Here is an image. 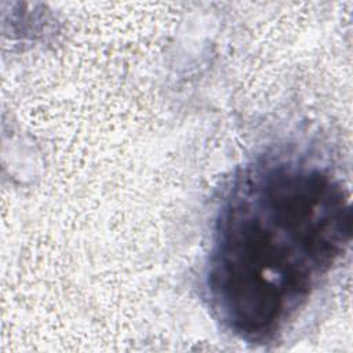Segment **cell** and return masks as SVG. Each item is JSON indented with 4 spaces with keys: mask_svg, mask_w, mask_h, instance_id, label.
Segmentation results:
<instances>
[{
    "mask_svg": "<svg viewBox=\"0 0 353 353\" xmlns=\"http://www.w3.org/2000/svg\"><path fill=\"white\" fill-rule=\"evenodd\" d=\"M352 210L330 172L263 160L233 181L207 266L211 309L239 338H274L346 251Z\"/></svg>",
    "mask_w": 353,
    "mask_h": 353,
    "instance_id": "obj_1",
    "label": "cell"
}]
</instances>
